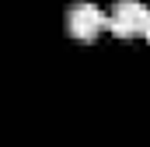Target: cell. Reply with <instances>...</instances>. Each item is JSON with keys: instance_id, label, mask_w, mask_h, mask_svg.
<instances>
[{"instance_id": "6da1fadb", "label": "cell", "mask_w": 150, "mask_h": 147, "mask_svg": "<svg viewBox=\"0 0 150 147\" xmlns=\"http://www.w3.org/2000/svg\"><path fill=\"white\" fill-rule=\"evenodd\" d=\"M147 28V7L140 0H119L108 14V32L119 39H136Z\"/></svg>"}, {"instance_id": "7a4b0ae2", "label": "cell", "mask_w": 150, "mask_h": 147, "mask_svg": "<svg viewBox=\"0 0 150 147\" xmlns=\"http://www.w3.org/2000/svg\"><path fill=\"white\" fill-rule=\"evenodd\" d=\"M67 28H70L74 39L91 42L101 28H108V14H105L101 7H94V4H74V7L67 11Z\"/></svg>"}, {"instance_id": "3957f363", "label": "cell", "mask_w": 150, "mask_h": 147, "mask_svg": "<svg viewBox=\"0 0 150 147\" xmlns=\"http://www.w3.org/2000/svg\"><path fill=\"white\" fill-rule=\"evenodd\" d=\"M143 39L150 42V11H147V28H143Z\"/></svg>"}]
</instances>
